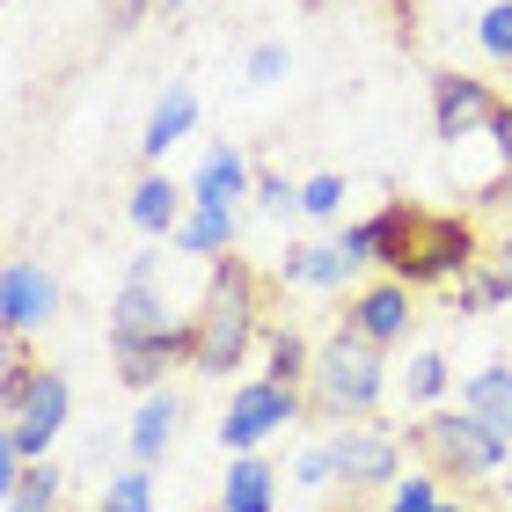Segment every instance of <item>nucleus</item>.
Here are the masks:
<instances>
[{
	"label": "nucleus",
	"instance_id": "obj_1",
	"mask_svg": "<svg viewBox=\"0 0 512 512\" xmlns=\"http://www.w3.org/2000/svg\"><path fill=\"white\" fill-rule=\"evenodd\" d=\"M264 278H256L242 256H220L205 271V293H198V315H191V366L183 374L198 381H227L242 374L249 352L264 344Z\"/></svg>",
	"mask_w": 512,
	"mask_h": 512
},
{
	"label": "nucleus",
	"instance_id": "obj_2",
	"mask_svg": "<svg viewBox=\"0 0 512 512\" xmlns=\"http://www.w3.org/2000/svg\"><path fill=\"white\" fill-rule=\"evenodd\" d=\"M22 344L30 337H8V366H0V447L22 461H52V439L74 425V374L37 366Z\"/></svg>",
	"mask_w": 512,
	"mask_h": 512
},
{
	"label": "nucleus",
	"instance_id": "obj_3",
	"mask_svg": "<svg viewBox=\"0 0 512 512\" xmlns=\"http://www.w3.org/2000/svg\"><path fill=\"white\" fill-rule=\"evenodd\" d=\"M483 235L469 213H432V205H410L403 198V220H395V249H388V271L381 278H403L417 293H447L461 286L476 264H483Z\"/></svg>",
	"mask_w": 512,
	"mask_h": 512
},
{
	"label": "nucleus",
	"instance_id": "obj_4",
	"mask_svg": "<svg viewBox=\"0 0 512 512\" xmlns=\"http://www.w3.org/2000/svg\"><path fill=\"white\" fill-rule=\"evenodd\" d=\"M381 395H388V352L337 322V330L315 344L308 410H315V417H330V425H359V417H374V410H381Z\"/></svg>",
	"mask_w": 512,
	"mask_h": 512
},
{
	"label": "nucleus",
	"instance_id": "obj_5",
	"mask_svg": "<svg viewBox=\"0 0 512 512\" xmlns=\"http://www.w3.org/2000/svg\"><path fill=\"white\" fill-rule=\"evenodd\" d=\"M403 439L425 454V469L447 476V483H483L512 461V439H498L476 410H425Z\"/></svg>",
	"mask_w": 512,
	"mask_h": 512
},
{
	"label": "nucleus",
	"instance_id": "obj_6",
	"mask_svg": "<svg viewBox=\"0 0 512 512\" xmlns=\"http://www.w3.org/2000/svg\"><path fill=\"white\" fill-rule=\"evenodd\" d=\"M161 264H169L161 249L132 256L125 286L110 293V322H103L110 352H125V344H183V352H191V315H169V286H161Z\"/></svg>",
	"mask_w": 512,
	"mask_h": 512
},
{
	"label": "nucleus",
	"instance_id": "obj_7",
	"mask_svg": "<svg viewBox=\"0 0 512 512\" xmlns=\"http://www.w3.org/2000/svg\"><path fill=\"white\" fill-rule=\"evenodd\" d=\"M308 410V388H286V381H264L249 374L227 388V410H220V454H264L271 439H286Z\"/></svg>",
	"mask_w": 512,
	"mask_h": 512
},
{
	"label": "nucleus",
	"instance_id": "obj_8",
	"mask_svg": "<svg viewBox=\"0 0 512 512\" xmlns=\"http://www.w3.org/2000/svg\"><path fill=\"white\" fill-rule=\"evenodd\" d=\"M439 161H447V183L469 205H505V191H512V103L498 118L439 139Z\"/></svg>",
	"mask_w": 512,
	"mask_h": 512
},
{
	"label": "nucleus",
	"instance_id": "obj_9",
	"mask_svg": "<svg viewBox=\"0 0 512 512\" xmlns=\"http://www.w3.org/2000/svg\"><path fill=\"white\" fill-rule=\"evenodd\" d=\"M322 447H330V461H337V491L344 498H381L388 483L403 476V447L410 439L374 425V417H359V425H337Z\"/></svg>",
	"mask_w": 512,
	"mask_h": 512
},
{
	"label": "nucleus",
	"instance_id": "obj_10",
	"mask_svg": "<svg viewBox=\"0 0 512 512\" xmlns=\"http://www.w3.org/2000/svg\"><path fill=\"white\" fill-rule=\"evenodd\" d=\"M417 322V286H403V278H366V286H352V300H344V330H359L366 344H381V352H395V344L410 337Z\"/></svg>",
	"mask_w": 512,
	"mask_h": 512
},
{
	"label": "nucleus",
	"instance_id": "obj_11",
	"mask_svg": "<svg viewBox=\"0 0 512 512\" xmlns=\"http://www.w3.org/2000/svg\"><path fill=\"white\" fill-rule=\"evenodd\" d=\"M59 278L37 264V256H8V271H0V330L8 337H37L44 322L59 315Z\"/></svg>",
	"mask_w": 512,
	"mask_h": 512
},
{
	"label": "nucleus",
	"instance_id": "obj_12",
	"mask_svg": "<svg viewBox=\"0 0 512 512\" xmlns=\"http://www.w3.org/2000/svg\"><path fill=\"white\" fill-rule=\"evenodd\" d=\"M183 213H191V183H176L169 169H147V176L132 183V198H125V220H132L147 242H176Z\"/></svg>",
	"mask_w": 512,
	"mask_h": 512
},
{
	"label": "nucleus",
	"instance_id": "obj_13",
	"mask_svg": "<svg viewBox=\"0 0 512 512\" xmlns=\"http://www.w3.org/2000/svg\"><path fill=\"white\" fill-rule=\"evenodd\" d=\"M191 132H198V88H191V81H169V88L154 96L147 125H139V161H147V169H161V161H169Z\"/></svg>",
	"mask_w": 512,
	"mask_h": 512
},
{
	"label": "nucleus",
	"instance_id": "obj_14",
	"mask_svg": "<svg viewBox=\"0 0 512 512\" xmlns=\"http://www.w3.org/2000/svg\"><path fill=\"white\" fill-rule=\"evenodd\" d=\"M505 96L491 81H476V74H432V132L439 139H454V132H469L483 118H498Z\"/></svg>",
	"mask_w": 512,
	"mask_h": 512
},
{
	"label": "nucleus",
	"instance_id": "obj_15",
	"mask_svg": "<svg viewBox=\"0 0 512 512\" xmlns=\"http://www.w3.org/2000/svg\"><path fill=\"white\" fill-rule=\"evenodd\" d=\"M249 191H256V161L235 147V139L205 147V161L191 169V205H227V213H242Z\"/></svg>",
	"mask_w": 512,
	"mask_h": 512
},
{
	"label": "nucleus",
	"instance_id": "obj_16",
	"mask_svg": "<svg viewBox=\"0 0 512 512\" xmlns=\"http://www.w3.org/2000/svg\"><path fill=\"white\" fill-rule=\"evenodd\" d=\"M176 432H183V395L176 388H154V395H139V410H132L125 454L139 461V469H161L169 447H176Z\"/></svg>",
	"mask_w": 512,
	"mask_h": 512
},
{
	"label": "nucleus",
	"instance_id": "obj_17",
	"mask_svg": "<svg viewBox=\"0 0 512 512\" xmlns=\"http://www.w3.org/2000/svg\"><path fill=\"white\" fill-rule=\"evenodd\" d=\"M278 278L308 286V293H344V286H359V264L344 256V242H293L278 256Z\"/></svg>",
	"mask_w": 512,
	"mask_h": 512
},
{
	"label": "nucleus",
	"instance_id": "obj_18",
	"mask_svg": "<svg viewBox=\"0 0 512 512\" xmlns=\"http://www.w3.org/2000/svg\"><path fill=\"white\" fill-rule=\"evenodd\" d=\"M242 242V213H227V205H191L176 227V256H191V264H220V256H235Z\"/></svg>",
	"mask_w": 512,
	"mask_h": 512
},
{
	"label": "nucleus",
	"instance_id": "obj_19",
	"mask_svg": "<svg viewBox=\"0 0 512 512\" xmlns=\"http://www.w3.org/2000/svg\"><path fill=\"white\" fill-rule=\"evenodd\" d=\"M213 512H278V469H271V454H227V476H220Z\"/></svg>",
	"mask_w": 512,
	"mask_h": 512
},
{
	"label": "nucleus",
	"instance_id": "obj_20",
	"mask_svg": "<svg viewBox=\"0 0 512 512\" xmlns=\"http://www.w3.org/2000/svg\"><path fill=\"white\" fill-rule=\"evenodd\" d=\"M395 220H403V198H388L381 213H366V220H337V242H344V256H352L359 271H388Z\"/></svg>",
	"mask_w": 512,
	"mask_h": 512
},
{
	"label": "nucleus",
	"instance_id": "obj_21",
	"mask_svg": "<svg viewBox=\"0 0 512 512\" xmlns=\"http://www.w3.org/2000/svg\"><path fill=\"white\" fill-rule=\"evenodd\" d=\"M176 366H191V352H183V344H125V352H110V374H118L132 395L169 388Z\"/></svg>",
	"mask_w": 512,
	"mask_h": 512
},
{
	"label": "nucleus",
	"instance_id": "obj_22",
	"mask_svg": "<svg viewBox=\"0 0 512 512\" xmlns=\"http://www.w3.org/2000/svg\"><path fill=\"white\" fill-rule=\"evenodd\" d=\"M461 410H476L498 439H512V366H505V359L476 366V374L461 381Z\"/></svg>",
	"mask_w": 512,
	"mask_h": 512
},
{
	"label": "nucleus",
	"instance_id": "obj_23",
	"mask_svg": "<svg viewBox=\"0 0 512 512\" xmlns=\"http://www.w3.org/2000/svg\"><path fill=\"white\" fill-rule=\"evenodd\" d=\"M308 374H315V344L300 337L293 322H286V330H278V322H271V330H264V381L308 388Z\"/></svg>",
	"mask_w": 512,
	"mask_h": 512
},
{
	"label": "nucleus",
	"instance_id": "obj_24",
	"mask_svg": "<svg viewBox=\"0 0 512 512\" xmlns=\"http://www.w3.org/2000/svg\"><path fill=\"white\" fill-rule=\"evenodd\" d=\"M59 505H66V469L59 461H30L22 483L0 498V512H59Z\"/></svg>",
	"mask_w": 512,
	"mask_h": 512
},
{
	"label": "nucleus",
	"instance_id": "obj_25",
	"mask_svg": "<svg viewBox=\"0 0 512 512\" xmlns=\"http://www.w3.org/2000/svg\"><path fill=\"white\" fill-rule=\"evenodd\" d=\"M447 498H454V483L447 476H432V469H403L381 491V512H447Z\"/></svg>",
	"mask_w": 512,
	"mask_h": 512
},
{
	"label": "nucleus",
	"instance_id": "obj_26",
	"mask_svg": "<svg viewBox=\"0 0 512 512\" xmlns=\"http://www.w3.org/2000/svg\"><path fill=\"white\" fill-rule=\"evenodd\" d=\"M447 388H454L447 352H410L403 359V395H410L417 410H439V403H447Z\"/></svg>",
	"mask_w": 512,
	"mask_h": 512
},
{
	"label": "nucleus",
	"instance_id": "obj_27",
	"mask_svg": "<svg viewBox=\"0 0 512 512\" xmlns=\"http://www.w3.org/2000/svg\"><path fill=\"white\" fill-rule=\"evenodd\" d=\"M96 512H154V469H139V461H125V469L103 483Z\"/></svg>",
	"mask_w": 512,
	"mask_h": 512
},
{
	"label": "nucleus",
	"instance_id": "obj_28",
	"mask_svg": "<svg viewBox=\"0 0 512 512\" xmlns=\"http://www.w3.org/2000/svg\"><path fill=\"white\" fill-rule=\"evenodd\" d=\"M476 44H483V59L512 66V0H491V8L476 15Z\"/></svg>",
	"mask_w": 512,
	"mask_h": 512
},
{
	"label": "nucleus",
	"instance_id": "obj_29",
	"mask_svg": "<svg viewBox=\"0 0 512 512\" xmlns=\"http://www.w3.org/2000/svg\"><path fill=\"white\" fill-rule=\"evenodd\" d=\"M249 205H256V213H271V220H286V213H300V183H293V176H278V169H256Z\"/></svg>",
	"mask_w": 512,
	"mask_h": 512
},
{
	"label": "nucleus",
	"instance_id": "obj_30",
	"mask_svg": "<svg viewBox=\"0 0 512 512\" xmlns=\"http://www.w3.org/2000/svg\"><path fill=\"white\" fill-rule=\"evenodd\" d=\"M344 198H352V191H344V176H330V169L300 183V213H308V220H344Z\"/></svg>",
	"mask_w": 512,
	"mask_h": 512
},
{
	"label": "nucleus",
	"instance_id": "obj_31",
	"mask_svg": "<svg viewBox=\"0 0 512 512\" xmlns=\"http://www.w3.org/2000/svg\"><path fill=\"white\" fill-rule=\"evenodd\" d=\"M286 74H293V52H286V44H249V59H242V81H249V88H278Z\"/></svg>",
	"mask_w": 512,
	"mask_h": 512
},
{
	"label": "nucleus",
	"instance_id": "obj_32",
	"mask_svg": "<svg viewBox=\"0 0 512 512\" xmlns=\"http://www.w3.org/2000/svg\"><path fill=\"white\" fill-rule=\"evenodd\" d=\"M447 308H454V322H476V315L498 308V293H491V278H483V264L461 278V286H447Z\"/></svg>",
	"mask_w": 512,
	"mask_h": 512
},
{
	"label": "nucleus",
	"instance_id": "obj_33",
	"mask_svg": "<svg viewBox=\"0 0 512 512\" xmlns=\"http://www.w3.org/2000/svg\"><path fill=\"white\" fill-rule=\"evenodd\" d=\"M293 483H300V491H330V483H337L330 447H300V454H293Z\"/></svg>",
	"mask_w": 512,
	"mask_h": 512
},
{
	"label": "nucleus",
	"instance_id": "obj_34",
	"mask_svg": "<svg viewBox=\"0 0 512 512\" xmlns=\"http://www.w3.org/2000/svg\"><path fill=\"white\" fill-rule=\"evenodd\" d=\"M147 8H161V0H110V30H132Z\"/></svg>",
	"mask_w": 512,
	"mask_h": 512
},
{
	"label": "nucleus",
	"instance_id": "obj_35",
	"mask_svg": "<svg viewBox=\"0 0 512 512\" xmlns=\"http://www.w3.org/2000/svg\"><path fill=\"white\" fill-rule=\"evenodd\" d=\"M491 271H505V278H512V242H505V249H491Z\"/></svg>",
	"mask_w": 512,
	"mask_h": 512
},
{
	"label": "nucleus",
	"instance_id": "obj_36",
	"mask_svg": "<svg viewBox=\"0 0 512 512\" xmlns=\"http://www.w3.org/2000/svg\"><path fill=\"white\" fill-rule=\"evenodd\" d=\"M176 8H191V0H161V15H176Z\"/></svg>",
	"mask_w": 512,
	"mask_h": 512
},
{
	"label": "nucleus",
	"instance_id": "obj_37",
	"mask_svg": "<svg viewBox=\"0 0 512 512\" xmlns=\"http://www.w3.org/2000/svg\"><path fill=\"white\" fill-rule=\"evenodd\" d=\"M403 8H417V0H403Z\"/></svg>",
	"mask_w": 512,
	"mask_h": 512
}]
</instances>
